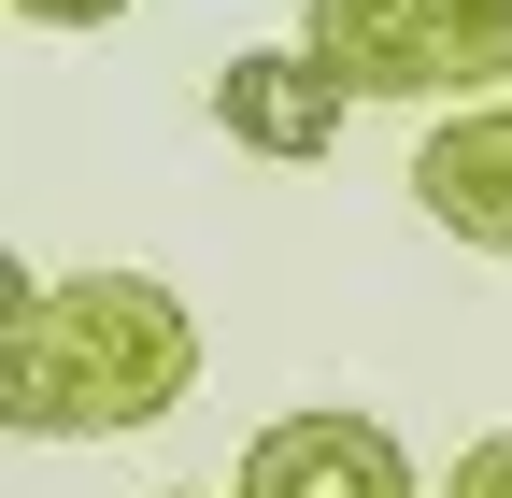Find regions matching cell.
Segmentation results:
<instances>
[{"instance_id":"obj_1","label":"cell","mask_w":512,"mask_h":498,"mask_svg":"<svg viewBox=\"0 0 512 498\" xmlns=\"http://www.w3.org/2000/svg\"><path fill=\"white\" fill-rule=\"evenodd\" d=\"M15 299V427L29 442H100V427H157L200 385V328L157 271H72V285H0Z\"/></svg>"},{"instance_id":"obj_2","label":"cell","mask_w":512,"mask_h":498,"mask_svg":"<svg viewBox=\"0 0 512 498\" xmlns=\"http://www.w3.org/2000/svg\"><path fill=\"white\" fill-rule=\"evenodd\" d=\"M299 43L356 100H484V86H512V0H313Z\"/></svg>"},{"instance_id":"obj_3","label":"cell","mask_w":512,"mask_h":498,"mask_svg":"<svg viewBox=\"0 0 512 498\" xmlns=\"http://www.w3.org/2000/svg\"><path fill=\"white\" fill-rule=\"evenodd\" d=\"M342 100H356V86H342L313 43H242L228 72H214V129H228L242 157H328V143H342Z\"/></svg>"},{"instance_id":"obj_4","label":"cell","mask_w":512,"mask_h":498,"mask_svg":"<svg viewBox=\"0 0 512 498\" xmlns=\"http://www.w3.org/2000/svg\"><path fill=\"white\" fill-rule=\"evenodd\" d=\"M242 498H413V456L370 413H285L242 442Z\"/></svg>"},{"instance_id":"obj_5","label":"cell","mask_w":512,"mask_h":498,"mask_svg":"<svg viewBox=\"0 0 512 498\" xmlns=\"http://www.w3.org/2000/svg\"><path fill=\"white\" fill-rule=\"evenodd\" d=\"M413 200L456 228V242H484V257H512V86H484V100H456L441 129L413 143Z\"/></svg>"},{"instance_id":"obj_6","label":"cell","mask_w":512,"mask_h":498,"mask_svg":"<svg viewBox=\"0 0 512 498\" xmlns=\"http://www.w3.org/2000/svg\"><path fill=\"white\" fill-rule=\"evenodd\" d=\"M441 498H512V427H498V442H470V456H456V484H441Z\"/></svg>"},{"instance_id":"obj_7","label":"cell","mask_w":512,"mask_h":498,"mask_svg":"<svg viewBox=\"0 0 512 498\" xmlns=\"http://www.w3.org/2000/svg\"><path fill=\"white\" fill-rule=\"evenodd\" d=\"M15 15H43V29H114L128 0H15Z\"/></svg>"},{"instance_id":"obj_8","label":"cell","mask_w":512,"mask_h":498,"mask_svg":"<svg viewBox=\"0 0 512 498\" xmlns=\"http://www.w3.org/2000/svg\"><path fill=\"white\" fill-rule=\"evenodd\" d=\"M171 498H242V484H171Z\"/></svg>"}]
</instances>
